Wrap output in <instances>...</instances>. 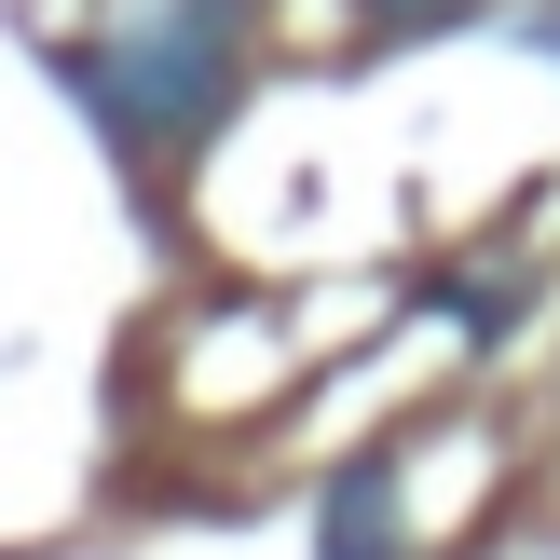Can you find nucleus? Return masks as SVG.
Wrapping results in <instances>:
<instances>
[{"label":"nucleus","instance_id":"7ed1b4c3","mask_svg":"<svg viewBox=\"0 0 560 560\" xmlns=\"http://www.w3.org/2000/svg\"><path fill=\"white\" fill-rule=\"evenodd\" d=\"M465 0H370V27H452Z\"/></svg>","mask_w":560,"mask_h":560},{"label":"nucleus","instance_id":"f03ea898","mask_svg":"<svg viewBox=\"0 0 560 560\" xmlns=\"http://www.w3.org/2000/svg\"><path fill=\"white\" fill-rule=\"evenodd\" d=\"M328 560H383V465H355L328 492Z\"/></svg>","mask_w":560,"mask_h":560},{"label":"nucleus","instance_id":"f257e3e1","mask_svg":"<svg viewBox=\"0 0 560 560\" xmlns=\"http://www.w3.org/2000/svg\"><path fill=\"white\" fill-rule=\"evenodd\" d=\"M233 69H246V0H151L137 27H109V42L69 55V82L96 96V124L124 151H164V137L219 124Z\"/></svg>","mask_w":560,"mask_h":560}]
</instances>
